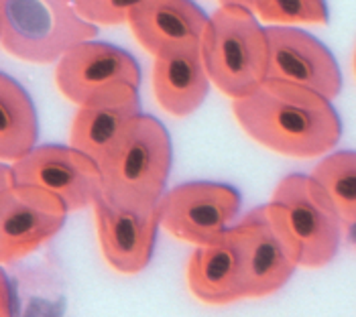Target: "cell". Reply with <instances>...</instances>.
<instances>
[{
	"label": "cell",
	"mask_w": 356,
	"mask_h": 317,
	"mask_svg": "<svg viewBox=\"0 0 356 317\" xmlns=\"http://www.w3.org/2000/svg\"><path fill=\"white\" fill-rule=\"evenodd\" d=\"M241 191L220 181H188L167 189L157 204L159 222L171 236L193 246L212 244L236 224Z\"/></svg>",
	"instance_id": "ba28073f"
},
{
	"label": "cell",
	"mask_w": 356,
	"mask_h": 317,
	"mask_svg": "<svg viewBox=\"0 0 356 317\" xmlns=\"http://www.w3.org/2000/svg\"><path fill=\"white\" fill-rule=\"evenodd\" d=\"M252 10L220 4L210 15L202 57L214 88L232 100L248 96L269 78L267 26Z\"/></svg>",
	"instance_id": "7a4b0ae2"
},
{
	"label": "cell",
	"mask_w": 356,
	"mask_h": 317,
	"mask_svg": "<svg viewBox=\"0 0 356 317\" xmlns=\"http://www.w3.org/2000/svg\"><path fill=\"white\" fill-rule=\"evenodd\" d=\"M188 285L193 297L208 305H228L247 299L243 261L230 230L224 238L193 250L188 264Z\"/></svg>",
	"instance_id": "9a60e30c"
},
{
	"label": "cell",
	"mask_w": 356,
	"mask_h": 317,
	"mask_svg": "<svg viewBox=\"0 0 356 317\" xmlns=\"http://www.w3.org/2000/svg\"><path fill=\"white\" fill-rule=\"evenodd\" d=\"M355 74H356V49H355Z\"/></svg>",
	"instance_id": "cb8c5ba5"
},
{
	"label": "cell",
	"mask_w": 356,
	"mask_h": 317,
	"mask_svg": "<svg viewBox=\"0 0 356 317\" xmlns=\"http://www.w3.org/2000/svg\"><path fill=\"white\" fill-rule=\"evenodd\" d=\"M210 83L202 47L155 57L153 92L159 106L175 118L192 116L208 98Z\"/></svg>",
	"instance_id": "2e32d148"
},
{
	"label": "cell",
	"mask_w": 356,
	"mask_h": 317,
	"mask_svg": "<svg viewBox=\"0 0 356 317\" xmlns=\"http://www.w3.org/2000/svg\"><path fill=\"white\" fill-rule=\"evenodd\" d=\"M76 0H0L2 49L27 63H57L74 45L96 39Z\"/></svg>",
	"instance_id": "277c9868"
},
{
	"label": "cell",
	"mask_w": 356,
	"mask_h": 317,
	"mask_svg": "<svg viewBox=\"0 0 356 317\" xmlns=\"http://www.w3.org/2000/svg\"><path fill=\"white\" fill-rule=\"evenodd\" d=\"M271 204L283 218L302 266L322 268L336 259L344 224L324 187L312 175L283 177L275 187Z\"/></svg>",
	"instance_id": "5b68a950"
},
{
	"label": "cell",
	"mask_w": 356,
	"mask_h": 317,
	"mask_svg": "<svg viewBox=\"0 0 356 317\" xmlns=\"http://www.w3.org/2000/svg\"><path fill=\"white\" fill-rule=\"evenodd\" d=\"M230 236L241 252L247 299H263L283 289L302 266L298 248L271 202L247 211L230 228Z\"/></svg>",
	"instance_id": "8992f818"
},
{
	"label": "cell",
	"mask_w": 356,
	"mask_h": 317,
	"mask_svg": "<svg viewBox=\"0 0 356 317\" xmlns=\"http://www.w3.org/2000/svg\"><path fill=\"white\" fill-rule=\"evenodd\" d=\"M145 0H76V6L86 21L98 26L129 23L131 13Z\"/></svg>",
	"instance_id": "ffe728a7"
},
{
	"label": "cell",
	"mask_w": 356,
	"mask_h": 317,
	"mask_svg": "<svg viewBox=\"0 0 356 317\" xmlns=\"http://www.w3.org/2000/svg\"><path fill=\"white\" fill-rule=\"evenodd\" d=\"M232 112L254 143L283 157H322L342 136L330 98L283 79L267 78L248 96L232 100Z\"/></svg>",
	"instance_id": "6da1fadb"
},
{
	"label": "cell",
	"mask_w": 356,
	"mask_h": 317,
	"mask_svg": "<svg viewBox=\"0 0 356 317\" xmlns=\"http://www.w3.org/2000/svg\"><path fill=\"white\" fill-rule=\"evenodd\" d=\"M92 208L106 263L124 275L145 270L153 259L161 226L157 206L145 208L120 204L100 191Z\"/></svg>",
	"instance_id": "30bf717a"
},
{
	"label": "cell",
	"mask_w": 356,
	"mask_h": 317,
	"mask_svg": "<svg viewBox=\"0 0 356 317\" xmlns=\"http://www.w3.org/2000/svg\"><path fill=\"white\" fill-rule=\"evenodd\" d=\"M140 114L138 88L120 86L108 90L78 108L72 122L70 145L102 163Z\"/></svg>",
	"instance_id": "5bb4252c"
},
{
	"label": "cell",
	"mask_w": 356,
	"mask_h": 317,
	"mask_svg": "<svg viewBox=\"0 0 356 317\" xmlns=\"http://www.w3.org/2000/svg\"><path fill=\"white\" fill-rule=\"evenodd\" d=\"M218 2L220 4H236V6H245V8H248V10L257 13L263 0H218Z\"/></svg>",
	"instance_id": "7402d4cb"
},
{
	"label": "cell",
	"mask_w": 356,
	"mask_h": 317,
	"mask_svg": "<svg viewBox=\"0 0 356 317\" xmlns=\"http://www.w3.org/2000/svg\"><path fill=\"white\" fill-rule=\"evenodd\" d=\"M173 145L161 120L140 114L100 163L102 193L114 202L155 208L167 191Z\"/></svg>",
	"instance_id": "3957f363"
},
{
	"label": "cell",
	"mask_w": 356,
	"mask_h": 317,
	"mask_svg": "<svg viewBox=\"0 0 356 317\" xmlns=\"http://www.w3.org/2000/svg\"><path fill=\"white\" fill-rule=\"evenodd\" d=\"M269 78L316 90L330 100L342 92V74L328 47L293 25H267Z\"/></svg>",
	"instance_id": "7c38bea8"
},
{
	"label": "cell",
	"mask_w": 356,
	"mask_h": 317,
	"mask_svg": "<svg viewBox=\"0 0 356 317\" xmlns=\"http://www.w3.org/2000/svg\"><path fill=\"white\" fill-rule=\"evenodd\" d=\"M0 297H2V301H0V314L2 316H10V314H15V293H13V285H10V281H8V277H6V273L2 270L0 273Z\"/></svg>",
	"instance_id": "44dd1931"
},
{
	"label": "cell",
	"mask_w": 356,
	"mask_h": 317,
	"mask_svg": "<svg viewBox=\"0 0 356 317\" xmlns=\"http://www.w3.org/2000/svg\"><path fill=\"white\" fill-rule=\"evenodd\" d=\"M55 83L70 102L82 106L120 86L138 88L140 67L127 49L88 39L59 57Z\"/></svg>",
	"instance_id": "8fae6325"
},
{
	"label": "cell",
	"mask_w": 356,
	"mask_h": 317,
	"mask_svg": "<svg viewBox=\"0 0 356 317\" xmlns=\"http://www.w3.org/2000/svg\"><path fill=\"white\" fill-rule=\"evenodd\" d=\"M19 185H33L57 195L70 211L94 204L102 191L100 163L74 145H41L29 155L10 163Z\"/></svg>",
	"instance_id": "9c48e42d"
},
{
	"label": "cell",
	"mask_w": 356,
	"mask_h": 317,
	"mask_svg": "<svg viewBox=\"0 0 356 317\" xmlns=\"http://www.w3.org/2000/svg\"><path fill=\"white\" fill-rule=\"evenodd\" d=\"M257 17L269 25H326V0H263Z\"/></svg>",
	"instance_id": "d6986e66"
},
{
	"label": "cell",
	"mask_w": 356,
	"mask_h": 317,
	"mask_svg": "<svg viewBox=\"0 0 356 317\" xmlns=\"http://www.w3.org/2000/svg\"><path fill=\"white\" fill-rule=\"evenodd\" d=\"M208 21L193 0H145L129 17L138 45L153 57L202 47Z\"/></svg>",
	"instance_id": "4fadbf2b"
},
{
	"label": "cell",
	"mask_w": 356,
	"mask_h": 317,
	"mask_svg": "<svg viewBox=\"0 0 356 317\" xmlns=\"http://www.w3.org/2000/svg\"><path fill=\"white\" fill-rule=\"evenodd\" d=\"M344 234H346V238H348V242L356 246V220L355 222L344 224Z\"/></svg>",
	"instance_id": "603a6c76"
},
{
	"label": "cell",
	"mask_w": 356,
	"mask_h": 317,
	"mask_svg": "<svg viewBox=\"0 0 356 317\" xmlns=\"http://www.w3.org/2000/svg\"><path fill=\"white\" fill-rule=\"evenodd\" d=\"M312 177L324 187L342 218V224L356 220V151H336L322 158Z\"/></svg>",
	"instance_id": "ac0fdd59"
},
{
	"label": "cell",
	"mask_w": 356,
	"mask_h": 317,
	"mask_svg": "<svg viewBox=\"0 0 356 317\" xmlns=\"http://www.w3.org/2000/svg\"><path fill=\"white\" fill-rule=\"evenodd\" d=\"M39 118L29 92L10 76L0 74V157L15 163L37 147Z\"/></svg>",
	"instance_id": "e0dca14e"
},
{
	"label": "cell",
	"mask_w": 356,
	"mask_h": 317,
	"mask_svg": "<svg viewBox=\"0 0 356 317\" xmlns=\"http://www.w3.org/2000/svg\"><path fill=\"white\" fill-rule=\"evenodd\" d=\"M67 206L41 187L19 185L10 167L0 171V261L10 264L49 242L65 226Z\"/></svg>",
	"instance_id": "52a82bcc"
}]
</instances>
